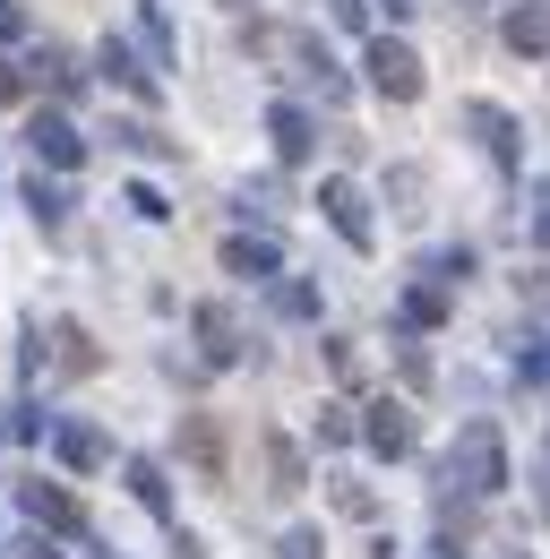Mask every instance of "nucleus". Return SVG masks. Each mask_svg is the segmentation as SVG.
Instances as JSON below:
<instances>
[{"instance_id":"f257e3e1","label":"nucleus","mask_w":550,"mask_h":559,"mask_svg":"<svg viewBox=\"0 0 550 559\" xmlns=\"http://www.w3.org/2000/svg\"><path fill=\"white\" fill-rule=\"evenodd\" d=\"M439 483H456L465 499H490V490H507V439H499V421H465V430H456V448H447Z\"/></svg>"},{"instance_id":"f03ea898","label":"nucleus","mask_w":550,"mask_h":559,"mask_svg":"<svg viewBox=\"0 0 550 559\" xmlns=\"http://www.w3.org/2000/svg\"><path fill=\"white\" fill-rule=\"evenodd\" d=\"M250 52H259V61H284L292 78H319V104H344V70L327 61V52H319V35L259 17V26H250Z\"/></svg>"},{"instance_id":"7ed1b4c3","label":"nucleus","mask_w":550,"mask_h":559,"mask_svg":"<svg viewBox=\"0 0 550 559\" xmlns=\"http://www.w3.org/2000/svg\"><path fill=\"white\" fill-rule=\"evenodd\" d=\"M370 86H379L387 104H412V95H421V61H412L405 44L379 35V44H370Z\"/></svg>"},{"instance_id":"20e7f679","label":"nucleus","mask_w":550,"mask_h":559,"mask_svg":"<svg viewBox=\"0 0 550 559\" xmlns=\"http://www.w3.org/2000/svg\"><path fill=\"white\" fill-rule=\"evenodd\" d=\"M17 508H26L35 525H52V534H86V508H77L61 483H26V490H17Z\"/></svg>"},{"instance_id":"39448f33","label":"nucleus","mask_w":550,"mask_h":559,"mask_svg":"<svg viewBox=\"0 0 550 559\" xmlns=\"http://www.w3.org/2000/svg\"><path fill=\"white\" fill-rule=\"evenodd\" d=\"M319 207H327V224H336L352 250H370V207H361V190H352V181H319Z\"/></svg>"},{"instance_id":"423d86ee","label":"nucleus","mask_w":550,"mask_h":559,"mask_svg":"<svg viewBox=\"0 0 550 559\" xmlns=\"http://www.w3.org/2000/svg\"><path fill=\"white\" fill-rule=\"evenodd\" d=\"M26 146H35V155H44V164H77V155H86V139H77V130H69L61 112H35V121H26Z\"/></svg>"},{"instance_id":"0eeeda50","label":"nucleus","mask_w":550,"mask_h":559,"mask_svg":"<svg viewBox=\"0 0 550 559\" xmlns=\"http://www.w3.org/2000/svg\"><path fill=\"white\" fill-rule=\"evenodd\" d=\"M499 35H507V52H525V61H534V52H550V0H516Z\"/></svg>"},{"instance_id":"6e6552de","label":"nucleus","mask_w":550,"mask_h":559,"mask_svg":"<svg viewBox=\"0 0 550 559\" xmlns=\"http://www.w3.org/2000/svg\"><path fill=\"white\" fill-rule=\"evenodd\" d=\"M181 448H190V465L206 483H224V430H215V414H181Z\"/></svg>"},{"instance_id":"1a4fd4ad","label":"nucleus","mask_w":550,"mask_h":559,"mask_svg":"<svg viewBox=\"0 0 550 559\" xmlns=\"http://www.w3.org/2000/svg\"><path fill=\"white\" fill-rule=\"evenodd\" d=\"M361 439H370L379 456H412V414H405V405H370Z\"/></svg>"},{"instance_id":"9d476101","label":"nucleus","mask_w":550,"mask_h":559,"mask_svg":"<svg viewBox=\"0 0 550 559\" xmlns=\"http://www.w3.org/2000/svg\"><path fill=\"white\" fill-rule=\"evenodd\" d=\"M301 483H310V456H301L284 430H267V490H275V499H292Z\"/></svg>"},{"instance_id":"9b49d317","label":"nucleus","mask_w":550,"mask_h":559,"mask_svg":"<svg viewBox=\"0 0 550 559\" xmlns=\"http://www.w3.org/2000/svg\"><path fill=\"white\" fill-rule=\"evenodd\" d=\"M199 345H206L215 370H224V361H241V328H232V310H224V301H206V310H199Z\"/></svg>"},{"instance_id":"f8f14e48","label":"nucleus","mask_w":550,"mask_h":559,"mask_svg":"<svg viewBox=\"0 0 550 559\" xmlns=\"http://www.w3.org/2000/svg\"><path fill=\"white\" fill-rule=\"evenodd\" d=\"M52 448H61L69 474H95V465H104V430H86V421H61V430H52Z\"/></svg>"},{"instance_id":"ddd939ff","label":"nucleus","mask_w":550,"mask_h":559,"mask_svg":"<svg viewBox=\"0 0 550 559\" xmlns=\"http://www.w3.org/2000/svg\"><path fill=\"white\" fill-rule=\"evenodd\" d=\"M267 139H275L284 164H301V155H310V112H301V104H275V112H267Z\"/></svg>"},{"instance_id":"4468645a","label":"nucleus","mask_w":550,"mask_h":559,"mask_svg":"<svg viewBox=\"0 0 550 559\" xmlns=\"http://www.w3.org/2000/svg\"><path fill=\"white\" fill-rule=\"evenodd\" d=\"M465 121L481 130V146H490V164H516V121H507L499 104H465Z\"/></svg>"},{"instance_id":"2eb2a0df","label":"nucleus","mask_w":550,"mask_h":559,"mask_svg":"<svg viewBox=\"0 0 550 559\" xmlns=\"http://www.w3.org/2000/svg\"><path fill=\"white\" fill-rule=\"evenodd\" d=\"M52 345H61V370H69V379H86V370H95V336H86L77 319H61V328H52Z\"/></svg>"},{"instance_id":"dca6fc26","label":"nucleus","mask_w":550,"mask_h":559,"mask_svg":"<svg viewBox=\"0 0 550 559\" xmlns=\"http://www.w3.org/2000/svg\"><path fill=\"white\" fill-rule=\"evenodd\" d=\"M224 267H232V276H275V241H224Z\"/></svg>"},{"instance_id":"f3484780","label":"nucleus","mask_w":550,"mask_h":559,"mask_svg":"<svg viewBox=\"0 0 550 559\" xmlns=\"http://www.w3.org/2000/svg\"><path fill=\"white\" fill-rule=\"evenodd\" d=\"M439 319H447V284H439V276L412 284V293H405V328H439Z\"/></svg>"},{"instance_id":"a211bd4d","label":"nucleus","mask_w":550,"mask_h":559,"mask_svg":"<svg viewBox=\"0 0 550 559\" xmlns=\"http://www.w3.org/2000/svg\"><path fill=\"white\" fill-rule=\"evenodd\" d=\"M26 78H44V86H52V95H69V86H77V61H69L61 44H44V52H35V61H26Z\"/></svg>"},{"instance_id":"6ab92c4d","label":"nucleus","mask_w":550,"mask_h":559,"mask_svg":"<svg viewBox=\"0 0 550 559\" xmlns=\"http://www.w3.org/2000/svg\"><path fill=\"white\" fill-rule=\"evenodd\" d=\"M95 61L112 70V86H130V95H155V78H146V70H138V61H130V44H104Z\"/></svg>"},{"instance_id":"aec40b11","label":"nucleus","mask_w":550,"mask_h":559,"mask_svg":"<svg viewBox=\"0 0 550 559\" xmlns=\"http://www.w3.org/2000/svg\"><path fill=\"white\" fill-rule=\"evenodd\" d=\"M130 490H138V508H155V516H172V490H164V474H155L146 456H130Z\"/></svg>"},{"instance_id":"412c9836","label":"nucleus","mask_w":550,"mask_h":559,"mask_svg":"<svg viewBox=\"0 0 550 559\" xmlns=\"http://www.w3.org/2000/svg\"><path fill=\"white\" fill-rule=\"evenodd\" d=\"M421 190H430V173H421V164H396V173H387V199H396V215H421Z\"/></svg>"},{"instance_id":"4be33fe9","label":"nucleus","mask_w":550,"mask_h":559,"mask_svg":"<svg viewBox=\"0 0 550 559\" xmlns=\"http://www.w3.org/2000/svg\"><path fill=\"white\" fill-rule=\"evenodd\" d=\"M26 207H35V224L52 233V224H61V215H69V199H61V190H52V181H44V173H35V181H26Z\"/></svg>"},{"instance_id":"5701e85b","label":"nucleus","mask_w":550,"mask_h":559,"mask_svg":"<svg viewBox=\"0 0 550 559\" xmlns=\"http://www.w3.org/2000/svg\"><path fill=\"white\" fill-rule=\"evenodd\" d=\"M275 310H284V319H319V293L292 276V284H275Z\"/></svg>"},{"instance_id":"b1692460","label":"nucleus","mask_w":550,"mask_h":559,"mask_svg":"<svg viewBox=\"0 0 550 559\" xmlns=\"http://www.w3.org/2000/svg\"><path fill=\"white\" fill-rule=\"evenodd\" d=\"M352 439V414L344 405H319V448H344Z\"/></svg>"},{"instance_id":"393cba45","label":"nucleus","mask_w":550,"mask_h":559,"mask_svg":"<svg viewBox=\"0 0 550 559\" xmlns=\"http://www.w3.org/2000/svg\"><path fill=\"white\" fill-rule=\"evenodd\" d=\"M379 499H370V483H336V516H370Z\"/></svg>"},{"instance_id":"a878e982","label":"nucleus","mask_w":550,"mask_h":559,"mask_svg":"<svg viewBox=\"0 0 550 559\" xmlns=\"http://www.w3.org/2000/svg\"><path fill=\"white\" fill-rule=\"evenodd\" d=\"M138 35H146V52H155V61H172V26H164V17H155V9H146V17H138Z\"/></svg>"},{"instance_id":"bb28decb","label":"nucleus","mask_w":550,"mask_h":559,"mask_svg":"<svg viewBox=\"0 0 550 559\" xmlns=\"http://www.w3.org/2000/svg\"><path fill=\"white\" fill-rule=\"evenodd\" d=\"M534 241H550V181H534Z\"/></svg>"},{"instance_id":"cd10ccee","label":"nucleus","mask_w":550,"mask_h":559,"mask_svg":"<svg viewBox=\"0 0 550 559\" xmlns=\"http://www.w3.org/2000/svg\"><path fill=\"white\" fill-rule=\"evenodd\" d=\"M327 17H336V26H361V17H370V0H327Z\"/></svg>"},{"instance_id":"c85d7f7f","label":"nucleus","mask_w":550,"mask_h":559,"mask_svg":"<svg viewBox=\"0 0 550 559\" xmlns=\"http://www.w3.org/2000/svg\"><path fill=\"white\" fill-rule=\"evenodd\" d=\"M284 559H319V534H284Z\"/></svg>"},{"instance_id":"c756f323","label":"nucleus","mask_w":550,"mask_h":559,"mask_svg":"<svg viewBox=\"0 0 550 559\" xmlns=\"http://www.w3.org/2000/svg\"><path fill=\"white\" fill-rule=\"evenodd\" d=\"M516 370H525V379H550V345H534L525 361H516Z\"/></svg>"},{"instance_id":"7c9ffc66","label":"nucleus","mask_w":550,"mask_h":559,"mask_svg":"<svg viewBox=\"0 0 550 559\" xmlns=\"http://www.w3.org/2000/svg\"><path fill=\"white\" fill-rule=\"evenodd\" d=\"M0 35H26V17H17V0H0Z\"/></svg>"},{"instance_id":"2f4dec72","label":"nucleus","mask_w":550,"mask_h":559,"mask_svg":"<svg viewBox=\"0 0 550 559\" xmlns=\"http://www.w3.org/2000/svg\"><path fill=\"white\" fill-rule=\"evenodd\" d=\"M17 86H26V78L9 70V61H0V104H9V95H17Z\"/></svg>"},{"instance_id":"473e14b6","label":"nucleus","mask_w":550,"mask_h":559,"mask_svg":"<svg viewBox=\"0 0 550 559\" xmlns=\"http://www.w3.org/2000/svg\"><path fill=\"white\" fill-rule=\"evenodd\" d=\"M17 559H61V551L52 543H17Z\"/></svg>"},{"instance_id":"72a5a7b5","label":"nucleus","mask_w":550,"mask_h":559,"mask_svg":"<svg viewBox=\"0 0 550 559\" xmlns=\"http://www.w3.org/2000/svg\"><path fill=\"white\" fill-rule=\"evenodd\" d=\"M412 9H421V0H387V17H412Z\"/></svg>"},{"instance_id":"f704fd0d","label":"nucleus","mask_w":550,"mask_h":559,"mask_svg":"<svg viewBox=\"0 0 550 559\" xmlns=\"http://www.w3.org/2000/svg\"><path fill=\"white\" fill-rule=\"evenodd\" d=\"M224 9H250V0H224Z\"/></svg>"},{"instance_id":"c9c22d12","label":"nucleus","mask_w":550,"mask_h":559,"mask_svg":"<svg viewBox=\"0 0 550 559\" xmlns=\"http://www.w3.org/2000/svg\"><path fill=\"white\" fill-rule=\"evenodd\" d=\"M542 508H550V483H542Z\"/></svg>"},{"instance_id":"e433bc0d","label":"nucleus","mask_w":550,"mask_h":559,"mask_svg":"<svg viewBox=\"0 0 550 559\" xmlns=\"http://www.w3.org/2000/svg\"><path fill=\"white\" fill-rule=\"evenodd\" d=\"M439 559H456V551H439Z\"/></svg>"}]
</instances>
